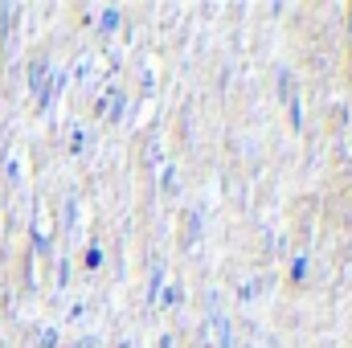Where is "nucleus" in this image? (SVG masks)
Instances as JSON below:
<instances>
[{"label":"nucleus","instance_id":"1","mask_svg":"<svg viewBox=\"0 0 352 348\" xmlns=\"http://www.w3.org/2000/svg\"><path fill=\"white\" fill-rule=\"evenodd\" d=\"M29 90L45 102V62H33V66H29Z\"/></svg>","mask_w":352,"mask_h":348},{"label":"nucleus","instance_id":"2","mask_svg":"<svg viewBox=\"0 0 352 348\" xmlns=\"http://www.w3.org/2000/svg\"><path fill=\"white\" fill-rule=\"evenodd\" d=\"M213 324H217V345H221V348H234V340H230V324H226V316H213Z\"/></svg>","mask_w":352,"mask_h":348},{"label":"nucleus","instance_id":"3","mask_svg":"<svg viewBox=\"0 0 352 348\" xmlns=\"http://www.w3.org/2000/svg\"><path fill=\"white\" fill-rule=\"evenodd\" d=\"M115 25H119V8H107L102 12V29H115Z\"/></svg>","mask_w":352,"mask_h":348},{"label":"nucleus","instance_id":"4","mask_svg":"<svg viewBox=\"0 0 352 348\" xmlns=\"http://www.w3.org/2000/svg\"><path fill=\"white\" fill-rule=\"evenodd\" d=\"M303 274H307V262L295 259V266H291V279H303Z\"/></svg>","mask_w":352,"mask_h":348},{"label":"nucleus","instance_id":"5","mask_svg":"<svg viewBox=\"0 0 352 348\" xmlns=\"http://www.w3.org/2000/svg\"><path fill=\"white\" fill-rule=\"evenodd\" d=\"M173 184H176V173L168 168V173H164V184H160V188H164V193H173Z\"/></svg>","mask_w":352,"mask_h":348}]
</instances>
